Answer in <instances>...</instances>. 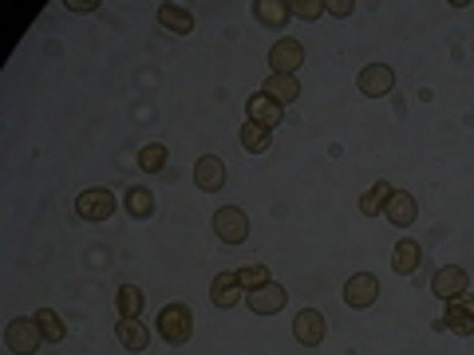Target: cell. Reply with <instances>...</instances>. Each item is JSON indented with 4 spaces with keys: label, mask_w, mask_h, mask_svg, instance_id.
<instances>
[{
    "label": "cell",
    "mask_w": 474,
    "mask_h": 355,
    "mask_svg": "<svg viewBox=\"0 0 474 355\" xmlns=\"http://www.w3.org/2000/svg\"><path fill=\"white\" fill-rule=\"evenodd\" d=\"M245 115H249V123H261V127H277L281 118H284V106L277 99H269L265 91H257V95H249V103H245Z\"/></svg>",
    "instance_id": "obj_14"
},
{
    "label": "cell",
    "mask_w": 474,
    "mask_h": 355,
    "mask_svg": "<svg viewBox=\"0 0 474 355\" xmlns=\"http://www.w3.org/2000/svg\"><path fill=\"white\" fill-rule=\"evenodd\" d=\"M328 336V320L316 312V308H301V312L293 316V340L301 343V348H316V343H325Z\"/></svg>",
    "instance_id": "obj_9"
},
{
    "label": "cell",
    "mask_w": 474,
    "mask_h": 355,
    "mask_svg": "<svg viewBox=\"0 0 474 355\" xmlns=\"http://www.w3.org/2000/svg\"><path fill=\"white\" fill-rule=\"evenodd\" d=\"M304 64V44L301 40H277L269 47V76H296Z\"/></svg>",
    "instance_id": "obj_8"
},
{
    "label": "cell",
    "mask_w": 474,
    "mask_h": 355,
    "mask_svg": "<svg viewBox=\"0 0 474 355\" xmlns=\"http://www.w3.org/2000/svg\"><path fill=\"white\" fill-rule=\"evenodd\" d=\"M325 5H328V12H332V16H340V20H348L352 16V0H325Z\"/></svg>",
    "instance_id": "obj_29"
},
{
    "label": "cell",
    "mask_w": 474,
    "mask_h": 355,
    "mask_svg": "<svg viewBox=\"0 0 474 355\" xmlns=\"http://www.w3.org/2000/svg\"><path fill=\"white\" fill-rule=\"evenodd\" d=\"M435 328H447L455 336H474V292H462L455 300H447L443 308V320Z\"/></svg>",
    "instance_id": "obj_5"
},
{
    "label": "cell",
    "mask_w": 474,
    "mask_h": 355,
    "mask_svg": "<svg viewBox=\"0 0 474 355\" xmlns=\"http://www.w3.org/2000/svg\"><path fill=\"white\" fill-rule=\"evenodd\" d=\"M356 87H360V95H367V99L391 95V87H396V71H391L387 64H367V67H360V76H356Z\"/></svg>",
    "instance_id": "obj_12"
},
{
    "label": "cell",
    "mask_w": 474,
    "mask_h": 355,
    "mask_svg": "<svg viewBox=\"0 0 474 355\" xmlns=\"http://www.w3.org/2000/svg\"><path fill=\"white\" fill-rule=\"evenodd\" d=\"M115 209H118V198L111 194V189H103V186H91V189H83V194L76 198V218L79 221H107Z\"/></svg>",
    "instance_id": "obj_3"
},
{
    "label": "cell",
    "mask_w": 474,
    "mask_h": 355,
    "mask_svg": "<svg viewBox=\"0 0 474 355\" xmlns=\"http://www.w3.org/2000/svg\"><path fill=\"white\" fill-rule=\"evenodd\" d=\"M379 292H384V289H379V277H376V272H352L340 296H344V304H348V308L364 312V308H372V304L379 300Z\"/></svg>",
    "instance_id": "obj_6"
},
{
    "label": "cell",
    "mask_w": 474,
    "mask_h": 355,
    "mask_svg": "<svg viewBox=\"0 0 474 355\" xmlns=\"http://www.w3.org/2000/svg\"><path fill=\"white\" fill-rule=\"evenodd\" d=\"M284 304H289V292H284V284H277V280H265V284H257L253 292H245V308L253 316H277Z\"/></svg>",
    "instance_id": "obj_7"
},
{
    "label": "cell",
    "mask_w": 474,
    "mask_h": 355,
    "mask_svg": "<svg viewBox=\"0 0 474 355\" xmlns=\"http://www.w3.org/2000/svg\"><path fill=\"white\" fill-rule=\"evenodd\" d=\"M419 265H423V245L411 241V237H403V241L396 245V253H391V269H396L399 277H411Z\"/></svg>",
    "instance_id": "obj_18"
},
{
    "label": "cell",
    "mask_w": 474,
    "mask_h": 355,
    "mask_svg": "<svg viewBox=\"0 0 474 355\" xmlns=\"http://www.w3.org/2000/svg\"><path fill=\"white\" fill-rule=\"evenodd\" d=\"M115 336H118V343H123L127 351H135V355L150 348V328L139 324V320H118V324H115Z\"/></svg>",
    "instance_id": "obj_16"
},
{
    "label": "cell",
    "mask_w": 474,
    "mask_h": 355,
    "mask_svg": "<svg viewBox=\"0 0 474 355\" xmlns=\"http://www.w3.org/2000/svg\"><path fill=\"white\" fill-rule=\"evenodd\" d=\"M154 324H159V336L166 343H174V348H182V343L194 336V312H190V304H182V300L159 308V320H154Z\"/></svg>",
    "instance_id": "obj_1"
},
{
    "label": "cell",
    "mask_w": 474,
    "mask_h": 355,
    "mask_svg": "<svg viewBox=\"0 0 474 355\" xmlns=\"http://www.w3.org/2000/svg\"><path fill=\"white\" fill-rule=\"evenodd\" d=\"M210 300H213V308H222V312H230V308H237L245 300V289L237 284V272H218V277H213Z\"/></svg>",
    "instance_id": "obj_13"
},
{
    "label": "cell",
    "mask_w": 474,
    "mask_h": 355,
    "mask_svg": "<svg viewBox=\"0 0 474 355\" xmlns=\"http://www.w3.org/2000/svg\"><path fill=\"white\" fill-rule=\"evenodd\" d=\"M64 8H71V12H95V8H99V0H64Z\"/></svg>",
    "instance_id": "obj_30"
},
{
    "label": "cell",
    "mask_w": 474,
    "mask_h": 355,
    "mask_svg": "<svg viewBox=\"0 0 474 355\" xmlns=\"http://www.w3.org/2000/svg\"><path fill=\"white\" fill-rule=\"evenodd\" d=\"M265 280H273V277H269V265H261V260H249L245 269H237V284H242L245 292H253L257 284H265Z\"/></svg>",
    "instance_id": "obj_27"
},
{
    "label": "cell",
    "mask_w": 474,
    "mask_h": 355,
    "mask_svg": "<svg viewBox=\"0 0 474 355\" xmlns=\"http://www.w3.org/2000/svg\"><path fill=\"white\" fill-rule=\"evenodd\" d=\"M159 28L174 32V36H190L194 32V12L182 5H159Z\"/></svg>",
    "instance_id": "obj_17"
},
{
    "label": "cell",
    "mask_w": 474,
    "mask_h": 355,
    "mask_svg": "<svg viewBox=\"0 0 474 355\" xmlns=\"http://www.w3.org/2000/svg\"><path fill=\"white\" fill-rule=\"evenodd\" d=\"M269 95V99H277L281 106H289L301 99V79L296 76H265V87H261Z\"/></svg>",
    "instance_id": "obj_19"
},
{
    "label": "cell",
    "mask_w": 474,
    "mask_h": 355,
    "mask_svg": "<svg viewBox=\"0 0 474 355\" xmlns=\"http://www.w3.org/2000/svg\"><path fill=\"white\" fill-rule=\"evenodd\" d=\"M391 194H396V186H391V182H376V186L360 198V213H364V218H379V209H387Z\"/></svg>",
    "instance_id": "obj_23"
},
{
    "label": "cell",
    "mask_w": 474,
    "mask_h": 355,
    "mask_svg": "<svg viewBox=\"0 0 474 355\" xmlns=\"http://www.w3.org/2000/svg\"><path fill=\"white\" fill-rule=\"evenodd\" d=\"M166 158H170V150L162 147V142H147V147L139 150V170H147V174H159Z\"/></svg>",
    "instance_id": "obj_25"
},
{
    "label": "cell",
    "mask_w": 474,
    "mask_h": 355,
    "mask_svg": "<svg viewBox=\"0 0 474 355\" xmlns=\"http://www.w3.org/2000/svg\"><path fill=\"white\" fill-rule=\"evenodd\" d=\"M253 16L265 24V28H284V24L293 20V12H289V0H257Z\"/></svg>",
    "instance_id": "obj_21"
},
{
    "label": "cell",
    "mask_w": 474,
    "mask_h": 355,
    "mask_svg": "<svg viewBox=\"0 0 474 355\" xmlns=\"http://www.w3.org/2000/svg\"><path fill=\"white\" fill-rule=\"evenodd\" d=\"M44 343V331L40 324H36V316H16V320H8V328H5V348L12 355H36V348Z\"/></svg>",
    "instance_id": "obj_2"
},
{
    "label": "cell",
    "mask_w": 474,
    "mask_h": 355,
    "mask_svg": "<svg viewBox=\"0 0 474 355\" xmlns=\"http://www.w3.org/2000/svg\"><path fill=\"white\" fill-rule=\"evenodd\" d=\"M142 308H147V296H142V289H135V284H123V289L115 292V312H118V320H139Z\"/></svg>",
    "instance_id": "obj_22"
},
{
    "label": "cell",
    "mask_w": 474,
    "mask_h": 355,
    "mask_svg": "<svg viewBox=\"0 0 474 355\" xmlns=\"http://www.w3.org/2000/svg\"><path fill=\"white\" fill-rule=\"evenodd\" d=\"M384 213H387V221L396 225V229H411V221L419 218V201H415L411 194H403V189H396Z\"/></svg>",
    "instance_id": "obj_15"
},
{
    "label": "cell",
    "mask_w": 474,
    "mask_h": 355,
    "mask_svg": "<svg viewBox=\"0 0 474 355\" xmlns=\"http://www.w3.org/2000/svg\"><path fill=\"white\" fill-rule=\"evenodd\" d=\"M431 292L438 296V300H455V296H462V292H470V272L462 269V265H443L431 277Z\"/></svg>",
    "instance_id": "obj_10"
},
{
    "label": "cell",
    "mask_w": 474,
    "mask_h": 355,
    "mask_svg": "<svg viewBox=\"0 0 474 355\" xmlns=\"http://www.w3.org/2000/svg\"><path fill=\"white\" fill-rule=\"evenodd\" d=\"M213 233H218L222 245H245L249 241V218H245V209L222 206L218 213H213Z\"/></svg>",
    "instance_id": "obj_4"
},
{
    "label": "cell",
    "mask_w": 474,
    "mask_h": 355,
    "mask_svg": "<svg viewBox=\"0 0 474 355\" xmlns=\"http://www.w3.org/2000/svg\"><path fill=\"white\" fill-rule=\"evenodd\" d=\"M154 206H159V201H154V194L147 186H130L123 194V209H127V218H135V221H147L154 213Z\"/></svg>",
    "instance_id": "obj_20"
},
{
    "label": "cell",
    "mask_w": 474,
    "mask_h": 355,
    "mask_svg": "<svg viewBox=\"0 0 474 355\" xmlns=\"http://www.w3.org/2000/svg\"><path fill=\"white\" fill-rule=\"evenodd\" d=\"M289 12L293 16H301V20H320L328 12L325 0H289Z\"/></svg>",
    "instance_id": "obj_28"
},
{
    "label": "cell",
    "mask_w": 474,
    "mask_h": 355,
    "mask_svg": "<svg viewBox=\"0 0 474 355\" xmlns=\"http://www.w3.org/2000/svg\"><path fill=\"white\" fill-rule=\"evenodd\" d=\"M36 324H40V331H44V340L47 343H64V336H67V328H64V320H59L52 308H40L36 312Z\"/></svg>",
    "instance_id": "obj_26"
},
{
    "label": "cell",
    "mask_w": 474,
    "mask_h": 355,
    "mask_svg": "<svg viewBox=\"0 0 474 355\" xmlns=\"http://www.w3.org/2000/svg\"><path fill=\"white\" fill-rule=\"evenodd\" d=\"M242 147L249 154H265L273 147V130L269 127H261V123H249L245 118V127H242Z\"/></svg>",
    "instance_id": "obj_24"
},
{
    "label": "cell",
    "mask_w": 474,
    "mask_h": 355,
    "mask_svg": "<svg viewBox=\"0 0 474 355\" xmlns=\"http://www.w3.org/2000/svg\"><path fill=\"white\" fill-rule=\"evenodd\" d=\"M225 178H230V170H225V162L218 158V154H201V158L194 162V186L201 189V194H222Z\"/></svg>",
    "instance_id": "obj_11"
}]
</instances>
